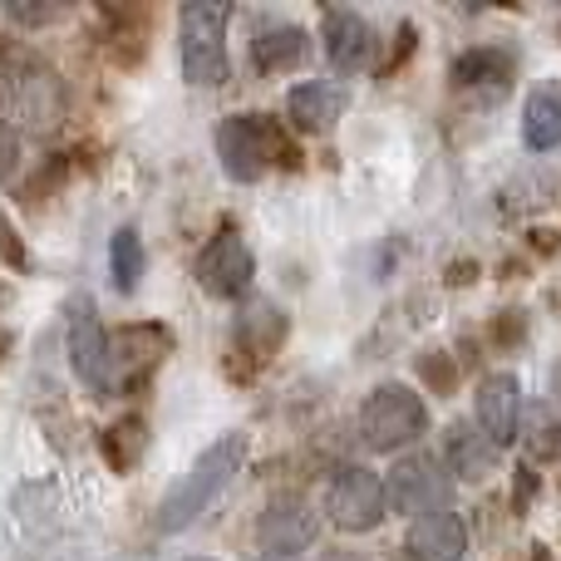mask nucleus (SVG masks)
<instances>
[{
  "label": "nucleus",
  "instance_id": "14",
  "mask_svg": "<svg viewBox=\"0 0 561 561\" xmlns=\"http://www.w3.org/2000/svg\"><path fill=\"white\" fill-rule=\"evenodd\" d=\"M280 340H286V310L276 306V300H252V306H242V316H237V355L247 359H272L280 350Z\"/></svg>",
  "mask_w": 561,
  "mask_h": 561
},
{
  "label": "nucleus",
  "instance_id": "5",
  "mask_svg": "<svg viewBox=\"0 0 561 561\" xmlns=\"http://www.w3.org/2000/svg\"><path fill=\"white\" fill-rule=\"evenodd\" d=\"M428 434V404L409 385H379L359 409V438L375 454H399Z\"/></svg>",
  "mask_w": 561,
  "mask_h": 561
},
{
  "label": "nucleus",
  "instance_id": "15",
  "mask_svg": "<svg viewBox=\"0 0 561 561\" xmlns=\"http://www.w3.org/2000/svg\"><path fill=\"white\" fill-rule=\"evenodd\" d=\"M286 114L300 134H325L340 114H345V89L330 84V79H310V84H296L286 94Z\"/></svg>",
  "mask_w": 561,
  "mask_h": 561
},
{
  "label": "nucleus",
  "instance_id": "13",
  "mask_svg": "<svg viewBox=\"0 0 561 561\" xmlns=\"http://www.w3.org/2000/svg\"><path fill=\"white\" fill-rule=\"evenodd\" d=\"M444 458H448V468H454L463 483H483V478L497 473V444L478 424H463V419H458V424H448Z\"/></svg>",
  "mask_w": 561,
  "mask_h": 561
},
{
  "label": "nucleus",
  "instance_id": "6",
  "mask_svg": "<svg viewBox=\"0 0 561 561\" xmlns=\"http://www.w3.org/2000/svg\"><path fill=\"white\" fill-rule=\"evenodd\" d=\"M69 365L94 399L114 394V350H108V330L99 325V310L89 296H69Z\"/></svg>",
  "mask_w": 561,
  "mask_h": 561
},
{
  "label": "nucleus",
  "instance_id": "17",
  "mask_svg": "<svg viewBox=\"0 0 561 561\" xmlns=\"http://www.w3.org/2000/svg\"><path fill=\"white\" fill-rule=\"evenodd\" d=\"M306 59V30L300 25H266L262 35L252 39V65L262 75H286Z\"/></svg>",
  "mask_w": 561,
  "mask_h": 561
},
{
  "label": "nucleus",
  "instance_id": "11",
  "mask_svg": "<svg viewBox=\"0 0 561 561\" xmlns=\"http://www.w3.org/2000/svg\"><path fill=\"white\" fill-rule=\"evenodd\" d=\"M478 428L497 448L517 444V434H523V385H517V375H488L478 385Z\"/></svg>",
  "mask_w": 561,
  "mask_h": 561
},
{
  "label": "nucleus",
  "instance_id": "33",
  "mask_svg": "<svg viewBox=\"0 0 561 561\" xmlns=\"http://www.w3.org/2000/svg\"><path fill=\"white\" fill-rule=\"evenodd\" d=\"M0 300H5V290H0Z\"/></svg>",
  "mask_w": 561,
  "mask_h": 561
},
{
  "label": "nucleus",
  "instance_id": "16",
  "mask_svg": "<svg viewBox=\"0 0 561 561\" xmlns=\"http://www.w3.org/2000/svg\"><path fill=\"white\" fill-rule=\"evenodd\" d=\"M409 557L414 561H463L468 557V527L454 513L419 517L409 527Z\"/></svg>",
  "mask_w": 561,
  "mask_h": 561
},
{
  "label": "nucleus",
  "instance_id": "31",
  "mask_svg": "<svg viewBox=\"0 0 561 561\" xmlns=\"http://www.w3.org/2000/svg\"><path fill=\"white\" fill-rule=\"evenodd\" d=\"M330 561H355V557H330Z\"/></svg>",
  "mask_w": 561,
  "mask_h": 561
},
{
  "label": "nucleus",
  "instance_id": "24",
  "mask_svg": "<svg viewBox=\"0 0 561 561\" xmlns=\"http://www.w3.org/2000/svg\"><path fill=\"white\" fill-rule=\"evenodd\" d=\"M527 454H533V463H552L561 454V424L557 419H537L533 438H527Z\"/></svg>",
  "mask_w": 561,
  "mask_h": 561
},
{
  "label": "nucleus",
  "instance_id": "22",
  "mask_svg": "<svg viewBox=\"0 0 561 561\" xmlns=\"http://www.w3.org/2000/svg\"><path fill=\"white\" fill-rule=\"evenodd\" d=\"M108 262H114V286L124 290H138L144 280V242H138L134 227H118L114 232V247H108Z\"/></svg>",
  "mask_w": 561,
  "mask_h": 561
},
{
  "label": "nucleus",
  "instance_id": "30",
  "mask_svg": "<svg viewBox=\"0 0 561 561\" xmlns=\"http://www.w3.org/2000/svg\"><path fill=\"white\" fill-rule=\"evenodd\" d=\"M5 350H10V330H0V359H5Z\"/></svg>",
  "mask_w": 561,
  "mask_h": 561
},
{
  "label": "nucleus",
  "instance_id": "27",
  "mask_svg": "<svg viewBox=\"0 0 561 561\" xmlns=\"http://www.w3.org/2000/svg\"><path fill=\"white\" fill-rule=\"evenodd\" d=\"M517 335H523V325H517V310H513V320H497V325H493L497 345H503V340H517Z\"/></svg>",
  "mask_w": 561,
  "mask_h": 561
},
{
  "label": "nucleus",
  "instance_id": "8",
  "mask_svg": "<svg viewBox=\"0 0 561 561\" xmlns=\"http://www.w3.org/2000/svg\"><path fill=\"white\" fill-rule=\"evenodd\" d=\"M385 493L399 513H409L419 523V517H434V513L448 507V497H454V478L444 473V463H438L434 454H404L394 468H389Z\"/></svg>",
  "mask_w": 561,
  "mask_h": 561
},
{
  "label": "nucleus",
  "instance_id": "25",
  "mask_svg": "<svg viewBox=\"0 0 561 561\" xmlns=\"http://www.w3.org/2000/svg\"><path fill=\"white\" fill-rule=\"evenodd\" d=\"M10 20H15V25H49V20L59 15V5L55 0H45V5H30V0H10Z\"/></svg>",
  "mask_w": 561,
  "mask_h": 561
},
{
  "label": "nucleus",
  "instance_id": "1",
  "mask_svg": "<svg viewBox=\"0 0 561 561\" xmlns=\"http://www.w3.org/2000/svg\"><path fill=\"white\" fill-rule=\"evenodd\" d=\"M69 114L59 75L25 45H0V124L10 134H49Z\"/></svg>",
  "mask_w": 561,
  "mask_h": 561
},
{
  "label": "nucleus",
  "instance_id": "12",
  "mask_svg": "<svg viewBox=\"0 0 561 561\" xmlns=\"http://www.w3.org/2000/svg\"><path fill=\"white\" fill-rule=\"evenodd\" d=\"M375 55V30L355 10H325V59L335 75H359Z\"/></svg>",
  "mask_w": 561,
  "mask_h": 561
},
{
  "label": "nucleus",
  "instance_id": "9",
  "mask_svg": "<svg viewBox=\"0 0 561 561\" xmlns=\"http://www.w3.org/2000/svg\"><path fill=\"white\" fill-rule=\"evenodd\" d=\"M193 276H197V286H203L207 296H217V300L247 296V290H252V276H256L252 247H247L237 232H217L213 242L203 247V256H197Z\"/></svg>",
  "mask_w": 561,
  "mask_h": 561
},
{
  "label": "nucleus",
  "instance_id": "23",
  "mask_svg": "<svg viewBox=\"0 0 561 561\" xmlns=\"http://www.w3.org/2000/svg\"><path fill=\"white\" fill-rule=\"evenodd\" d=\"M419 379H424V385L434 389L438 399H454V389H458V359L444 355V350H428V355H419Z\"/></svg>",
  "mask_w": 561,
  "mask_h": 561
},
{
  "label": "nucleus",
  "instance_id": "32",
  "mask_svg": "<svg viewBox=\"0 0 561 561\" xmlns=\"http://www.w3.org/2000/svg\"><path fill=\"white\" fill-rule=\"evenodd\" d=\"M193 561H207V557H193Z\"/></svg>",
  "mask_w": 561,
  "mask_h": 561
},
{
  "label": "nucleus",
  "instance_id": "10",
  "mask_svg": "<svg viewBox=\"0 0 561 561\" xmlns=\"http://www.w3.org/2000/svg\"><path fill=\"white\" fill-rule=\"evenodd\" d=\"M316 537H320V517L306 497H276L262 513V523H256V542L272 561H290L296 552L316 547Z\"/></svg>",
  "mask_w": 561,
  "mask_h": 561
},
{
  "label": "nucleus",
  "instance_id": "18",
  "mask_svg": "<svg viewBox=\"0 0 561 561\" xmlns=\"http://www.w3.org/2000/svg\"><path fill=\"white\" fill-rule=\"evenodd\" d=\"M168 345H173V335L163 325H128L108 335L114 365H138V379H148V369L158 365V355H168Z\"/></svg>",
  "mask_w": 561,
  "mask_h": 561
},
{
  "label": "nucleus",
  "instance_id": "29",
  "mask_svg": "<svg viewBox=\"0 0 561 561\" xmlns=\"http://www.w3.org/2000/svg\"><path fill=\"white\" fill-rule=\"evenodd\" d=\"M552 394H557V404H561V365L552 369Z\"/></svg>",
  "mask_w": 561,
  "mask_h": 561
},
{
  "label": "nucleus",
  "instance_id": "4",
  "mask_svg": "<svg viewBox=\"0 0 561 561\" xmlns=\"http://www.w3.org/2000/svg\"><path fill=\"white\" fill-rule=\"evenodd\" d=\"M227 20L232 5L217 0H193L178 15V35H183V79L197 89L227 84Z\"/></svg>",
  "mask_w": 561,
  "mask_h": 561
},
{
  "label": "nucleus",
  "instance_id": "19",
  "mask_svg": "<svg viewBox=\"0 0 561 561\" xmlns=\"http://www.w3.org/2000/svg\"><path fill=\"white\" fill-rule=\"evenodd\" d=\"M523 138L533 153H552L561 148V94L557 89H537L523 108Z\"/></svg>",
  "mask_w": 561,
  "mask_h": 561
},
{
  "label": "nucleus",
  "instance_id": "21",
  "mask_svg": "<svg viewBox=\"0 0 561 561\" xmlns=\"http://www.w3.org/2000/svg\"><path fill=\"white\" fill-rule=\"evenodd\" d=\"M507 75H513V59L497 55V49H468V55L454 59V84H463V89H473V84L507 89Z\"/></svg>",
  "mask_w": 561,
  "mask_h": 561
},
{
  "label": "nucleus",
  "instance_id": "20",
  "mask_svg": "<svg viewBox=\"0 0 561 561\" xmlns=\"http://www.w3.org/2000/svg\"><path fill=\"white\" fill-rule=\"evenodd\" d=\"M144 419H118V424H108L104 434H99V454L108 458V468L114 473H128V468L138 463V454H144Z\"/></svg>",
  "mask_w": 561,
  "mask_h": 561
},
{
  "label": "nucleus",
  "instance_id": "26",
  "mask_svg": "<svg viewBox=\"0 0 561 561\" xmlns=\"http://www.w3.org/2000/svg\"><path fill=\"white\" fill-rule=\"evenodd\" d=\"M15 168H20V144H15V134H5L0 138V183H10Z\"/></svg>",
  "mask_w": 561,
  "mask_h": 561
},
{
  "label": "nucleus",
  "instance_id": "3",
  "mask_svg": "<svg viewBox=\"0 0 561 561\" xmlns=\"http://www.w3.org/2000/svg\"><path fill=\"white\" fill-rule=\"evenodd\" d=\"M242 458H247V438L242 434L217 438V444L207 448L193 468H187L183 483L163 497V507H158V533H183V527H193L197 517L213 507V497L237 478Z\"/></svg>",
  "mask_w": 561,
  "mask_h": 561
},
{
  "label": "nucleus",
  "instance_id": "28",
  "mask_svg": "<svg viewBox=\"0 0 561 561\" xmlns=\"http://www.w3.org/2000/svg\"><path fill=\"white\" fill-rule=\"evenodd\" d=\"M468 280H473V262H463V266L448 272V286H468Z\"/></svg>",
  "mask_w": 561,
  "mask_h": 561
},
{
  "label": "nucleus",
  "instance_id": "7",
  "mask_svg": "<svg viewBox=\"0 0 561 561\" xmlns=\"http://www.w3.org/2000/svg\"><path fill=\"white\" fill-rule=\"evenodd\" d=\"M325 513L340 533H375L389 517V493L379 483V473L359 463H345L325 488Z\"/></svg>",
  "mask_w": 561,
  "mask_h": 561
},
{
  "label": "nucleus",
  "instance_id": "2",
  "mask_svg": "<svg viewBox=\"0 0 561 561\" xmlns=\"http://www.w3.org/2000/svg\"><path fill=\"white\" fill-rule=\"evenodd\" d=\"M217 158L232 183H256L266 168H300V148L276 118L232 114L217 128Z\"/></svg>",
  "mask_w": 561,
  "mask_h": 561
}]
</instances>
